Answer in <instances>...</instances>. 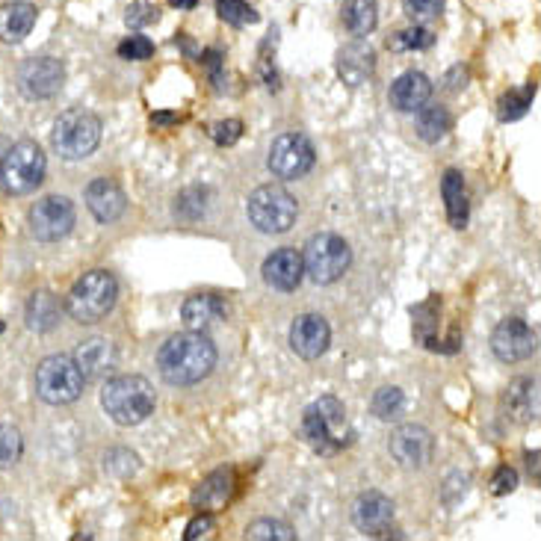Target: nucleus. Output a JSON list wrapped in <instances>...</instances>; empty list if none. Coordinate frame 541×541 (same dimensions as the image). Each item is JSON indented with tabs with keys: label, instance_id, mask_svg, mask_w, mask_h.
I'll use <instances>...</instances> for the list:
<instances>
[{
	"label": "nucleus",
	"instance_id": "obj_4",
	"mask_svg": "<svg viewBox=\"0 0 541 541\" xmlns=\"http://www.w3.org/2000/svg\"><path fill=\"white\" fill-rule=\"evenodd\" d=\"M302 432L317 453L335 456L349 444V435H352L343 403L338 397H320L317 403H311L302 414Z\"/></svg>",
	"mask_w": 541,
	"mask_h": 541
},
{
	"label": "nucleus",
	"instance_id": "obj_35",
	"mask_svg": "<svg viewBox=\"0 0 541 541\" xmlns=\"http://www.w3.org/2000/svg\"><path fill=\"white\" fill-rule=\"evenodd\" d=\"M246 539L252 541H293L296 533L281 524V521H255L249 530H246Z\"/></svg>",
	"mask_w": 541,
	"mask_h": 541
},
{
	"label": "nucleus",
	"instance_id": "obj_8",
	"mask_svg": "<svg viewBox=\"0 0 541 541\" xmlns=\"http://www.w3.org/2000/svg\"><path fill=\"white\" fill-rule=\"evenodd\" d=\"M51 142L57 148L60 157L66 160H83L89 157L98 142H101V119L92 116L89 110H66L57 122H54V134Z\"/></svg>",
	"mask_w": 541,
	"mask_h": 541
},
{
	"label": "nucleus",
	"instance_id": "obj_12",
	"mask_svg": "<svg viewBox=\"0 0 541 541\" xmlns=\"http://www.w3.org/2000/svg\"><path fill=\"white\" fill-rule=\"evenodd\" d=\"M66 83V66L57 57H33L18 68V89L30 101L54 98Z\"/></svg>",
	"mask_w": 541,
	"mask_h": 541
},
{
	"label": "nucleus",
	"instance_id": "obj_30",
	"mask_svg": "<svg viewBox=\"0 0 541 541\" xmlns=\"http://www.w3.org/2000/svg\"><path fill=\"white\" fill-rule=\"evenodd\" d=\"M533 98H536V83H527V86H521V89H509V92L503 95V101H500V119H503V122L521 119V116L530 110Z\"/></svg>",
	"mask_w": 541,
	"mask_h": 541
},
{
	"label": "nucleus",
	"instance_id": "obj_14",
	"mask_svg": "<svg viewBox=\"0 0 541 541\" xmlns=\"http://www.w3.org/2000/svg\"><path fill=\"white\" fill-rule=\"evenodd\" d=\"M432 453H435V438L423 426L408 423L391 435V456L403 468H426L432 462Z\"/></svg>",
	"mask_w": 541,
	"mask_h": 541
},
{
	"label": "nucleus",
	"instance_id": "obj_21",
	"mask_svg": "<svg viewBox=\"0 0 541 541\" xmlns=\"http://www.w3.org/2000/svg\"><path fill=\"white\" fill-rule=\"evenodd\" d=\"M432 98V83L426 74L420 71H406L394 80L391 86V104L400 110V113H417L420 107H426Z\"/></svg>",
	"mask_w": 541,
	"mask_h": 541
},
{
	"label": "nucleus",
	"instance_id": "obj_24",
	"mask_svg": "<svg viewBox=\"0 0 541 541\" xmlns=\"http://www.w3.org/2000/svg\"><path fill=\"white\" fill-rule=\"evenodd\" d=\"M234 491V474L228 468H219L210 476H204L202 485L193 491V506L202 512H219Z\"/></svg>",
	"mask_w": 541,
	"mask_h": 541
},
{
	"label": "nucleus",
	"instance_id": "obj_31",
	"mask_svg": "<svg viewBox=\"0 0 541 541\" xmlns=\"http://www.w3.org/2000/svg\"><path fill=\"white\" fill-rule=\"evenodd\" d=\"M432 45H435L432 30H426V27H420V24H414V27H408V30H400L394 39H388V48H391V51H426V48H432Z\"/></svg>",
	"mask_w": 541,
	"mask_h": 541
},
{
	"label": "nucleus",
	"instance_id": "obj_6",
	"mask_svg": "<svg viewBox=\"0 0 541 541\" xmlns=\"http://www.w3.org/2000/svg\"><path fill=\"white\" fill-rule=\"evenodd\" d=\"M86 376L68 355H51L36 367V394L48 406H68L83 394Z\"/></svg>",
	"mask_w": 541,
	"mask_h": 541
},
{
	"label": "nucleus",
	"instance_id": "obj_45",
	"mask_svg": "<svg viewBox=\"0 0 541 541\" xmlns=\"http://www.w3.org/2000/svg\"><path fill=\"white\" fill-rule=\"evenodd\" d=\"M0 332H3V326H0Z\"/></svg>",
	"mask_w": 541,
	"mask_h": 541
},
{
	"label": "nucleus",
	"instance_id": "obj_43",
	"mask_svg": "<svg viewBox=\"0 0 541 541\" xmlns=\"http://www.w3.org/2000/svg\"><path fill=\"white\" fill-rule=\"evenodd\" d=\"M154 122H157V125H172V122H178V116H169V113H157V116H154Z\"/></svg>",
	"mask_w": 541,
	"mask_h": 541
},
{
	"label": "nucleus",
	"instance_id": "obj_20",
	"mask_svg": "<svg viewBox=\"0 0 541 541\" xmlns=\"http://www.w3.org/2000/svg\"><path fill=\"white\" fill-rule=\"evenodd\" d=\"M39 9L27 0H12L0 6V42L6 45H18L30 36V30L36 27Z\"/></svg>",
	"mask_w": 541,
	"mask_h": 541
},
{
	"label": "nucleus",
	"instance_id": "obj_25",
	"mask_svg": "<svg viewBox=\"0 0 541 541\" xmlns=\"http://www.w3.org/2000/svg\"><path fill=\"white\" fill-rule=\"evenodd\" d=\"M63 317V305L51 290H39L27 302V329L30 332H51Z\"/></svg>",
	"mask_w": 541,
	"mask_h": 541
},
{
	"label": "nucleus",
	"instance_id": "obj_42",
	"mask_svg": "<svg viewBox=\"0 0 541 541\" xmlns=\"http://www.w3.org/2000/svg\"><path fill=\"white\" fill-rule=\"evenodd\" d=\"M210 530H213V518H210V515H199V518H193V521H190V527H187L184 539H187V541L204 539V536H207Z\"/></svg>",
	"mask_w": 541,
	"mask_h": 541
},
{
	"label": "nucleus",
	"instance_id": "obj_22",
	"mask_svg": "<svg viewBox=\"0 0 541 541\" xmlns=\"http://www.w3.org/2000/svg\"><path fill=\"white\" fill-rule=\"evenodd\" d=\"M74 364L80 367V373L86 379H98V376H107L116 364V349L107 338H89L83 340L77 349H74Z\"/></svg>",
	"mask_w": 541,
	"mask_h": 541
},
{
	"label": "nucleus",
	"instance_id": "obj_19",
	"mask_svg": "<svg viewBox=\"0 0 541 541\" xmlns=\"http://www.w3.org/2000/svg\"><path fill=\"white\" fill-rule=\"evenodd\" d=\"M376 71V51L364 42H352L338 51V74L340 80L352 89L364 86Z\"/></svg>",
	"mask_w": 541,
	"mask_h": 541
},
{
	"label": "nucleus",
	"instance_id": "obj_33",
	"mask_svg": "<svg viewBox=\"0 0 541 541\" xmlns=\"http://www.w3.org/2000/svg\"><path fill=\"white\" fill-rule=\"evenodd\" d=\"M216 12L225 24H234V27H246L258 21V12L246 0H216Z\"/></svg>",
	"mask_w": 541,
	"mask_h": 541
},
{
	"label": "nucleus",
	"instance_id": "obj_44",
	"mask_svg": "<svg viewBox=\"0 0 541 541\" xmlns=\"http://www.w3.org/2000/svg\"><path fill=\"white\" fill-rule=\"evenodd\" d=\"M169 3H172L175 9H193V6H196L199 0H169Z\"/></svg>",
	"mask_w": 541,
	"mask_h": 541
},
{
	"label": "nucleus",
	"instance_id": "obj_16",
	"mask_svg": "<svg viewBox=\"0 0 541 541\" xmlns=\"http://www.w3.org/2000/svg\"><path fill=\"white\" fill-rule=\"evenodd\" d=\"M352 521L364 536H385L394 524V503L379 494V491H367L358 497L355 509H352Z\"/></svg>",
	"mask_w": 541,
	"mask_h": 541
},
{
	"label": "nucleus",
	"instance_id": "obj_13",
	"mask_svg": "<svg viewBox=\"0 0 541 541\" xmlns=\"http://www.w3.org/2000/svg\"><path fill=\"white\" fill-rule=\"evenodd\" d=\"M536 346H539V343H536V332H533L524 320H518V317L503 320V323L494 329V335H491L494 355H497L500 361H506V364L530 358V355L536 352Z\"/></svg>",
	"mask_w": 541,
	"mask_h": 541
},
{
	"label": "nucleus",
	"instance_id": "obj_1",
	"mask_svg": "<svg viewBox=\"0 0 541 541\" xmlns=\"http://www.w3.org/2000/svg\"><path fill=\"white\" fill-rule=\"evenodd\" d=\"M216 367V346L204 338V332L172 335L157 352V370L169 385L187 388L207 379Z\"/></svg>",
	"mask_w": 541,
	"mask_h": 541
},
{
	"label": "nucleus",
	"instance_id": "obj_29",
	"mask_svg": "<svg viewBox=\"0 0 541 541\" xmlns=\"http://www.w3.org/2000/svg\"><path fill=\"white\" fill-rule=\"evenodd\" d=\"M420 116H417V136L423 139V142H438V139H444L447 131L453 128V116H450V110L447 107H420L417 110Z\"/></svg>",
	"mask_w": 541,
	"mask_h": 541
},
{
	"label": "nucleus",
	"instance_id": "obj_3",
	"mask_svg": "<svg viewBox=\"0 0 541 541\" xmlns=\"http://www.w3.org/2000/svg\"><path fill=\"white\" fill-rule=\"evenodd\" d=\"M116 299H119L116 278L107 270H92L74 281L66 308L74 323L92 326V323H101L113 311Z\"/></svg>",
	"mask_w": 541,
	"mask_h": 541
},
{
	"label": "nucleus",
	"instance_id": "obj_23",
	"mask_svg": "<svg viewBox=\"0 0 541 541\" xmlns=\"http://www.w3.org/2000/svg\"><path fill=\"white\" fill-rule=\"evenodd\" d=\"M181 320L190 332H207L210 326L225 320V302L219 296H210V293L190 296L181 308Z\"/></svg>",
	"mask_w": 541,
	"mask_h": 541
},
{
	"label": "nucleus",
	"instance_id": "obj_28",
	"mask_svg": "<svg viewBox=\"0 0 541 541\" xmlns=\"http://www.w3.org/2000/svg\"><path fill=\"white\" fill-rule=\"evenodd\" d=\"M340 21L352 36H367L379 24V6L376 0H346L340 9Z\"/></svg>",
	"mask_w": 541,
	"mask_h": 541
},
{
	"label": "nucleus",
	"instance_id": "obj_15",
	"mask_svg": "<svg viewBox=\"0 0 541 541\" xmlns=\"http://www.w3.org/2000/svg\"><path fill=\"white\" fill-rule=\"evenodd\" d=\"M329 343H332V329L320 314H302L290 326V346L305 361L320 358L329 349Z\"/></svg>",
	"mask_w": 541,
	"mask_h": 541
},
{
	"label": "nucleus",
	"instance_id": "obj_41",
	"mask_svg": "<svg viewBox=\"0 0 541 541\" xmlns=\"http://www.w3.org/2000/svg\"><path fill=\"white\" fill-rule=\"evenodd\" d=\"M515 485H518V474L512 468H497V474L491 476V494H497V497L515 491Z\"/></svg>",
	"mask_w": 541,
	"mask_h": 541
},
{
	"label": "nucleus",
	"instance_id": "obj_37",
	"mask_svg": "<svg viewBox=\"0 0 541 541\" xmlns=\"http://www.w3.org/2000/svg\"><path fill=\"white\" fill-rule=\"evenodd\" d=\"M157 18H160V9L154 3H148V0H136L125 12V24L134 27V30H142L148 24H157Z\"/></svg>",
	"mask_w": 541,
	"mask_h": 541
},
{
	"label": "nucleus",
	"instance_id": "obj_40",
	"mask_svg": "<svg viewBox=\"0 0 541 541\" xmlns=\"http://www.w3.org/2000/svg\"><path fill=\"white\" fill-rule=\"evenodd\" d=\"M210 134L216 139V145H234L243 136V122L240 119H225V122L213 125Z\"/></svg>",
	"mask_w": 541,
	"mask_h": 541
},
{
	"label": "nucleus",
	"instance_id": "obj_9",
	"mask_svg": "<svg viewBox=\"0 0 541 541\" xmlns=\"http://www.w3.org/2000/svg\"><path fill=\"white\" fill-rule=\"evenodd\" d=\"M302 264L314 284H335L352 264L349 243L338 234H317L308 240Z\"/></svg>",
	"mask_w": 541,
	"mask_h": 541
},
{
	"label": "nucleus",
	"instance_id": "obj_38",
	"mask_svg": "<svg viewBox=\"0 0 541 541\" xmlns=\"http://www.w3.org/2000/svg\"><path fill=\"white\" fill-rule=\"evenodd\" d=\"M154 54V42L148 36H128L122 45H119V57L122 60H131V63H142Z\"/></svg>",
	"mask_w": 541,
	"mask_h": 541
},
{
	"label": "nucleus",
	"instance_id": "obj_5",
	"mask_svg": "<svg viewBox=\"0 0 541 541\" xmlns=\"http://www.w3.org/2000/svg\"><path fill=\"white\" fill-rule=\"evenodd\" d=\"M45 169H48V160L36 142L30 139L15 142L0 157V187L9 196H27L39 190V184L45 181Z\"/></svg>",
	"mask_w": 541,
	"mask_h": 541
},
{
	"label": "nucleus",
	"instance_id": "obj_2",
	"mask_svg": "<svg viewBox=\"0 0 541 541\" xmlns=\"http://www.w3.org/2000/svg\"><path fill=\"white\" fill-rule=\"evenodd\" d=\"M101 406L119 423V426H136L154 414L157 397L148 379L142 376H116L101 391Z\"/></svg>",
	"mask_w": 541,
	"mask_h": 541
},
{
	"label": "nucleus",
	"instance_id": "obj_36",
	"mask_svg": "<svg viewBox=\"0 0 541 541\" xmlns=\"http://www.w3.org/2000/svg\"><path fill=\"white\" fill-rule=\"evenodd\" d=\"M204 190L199 187H193V190H184L178 199H175V216H181V219H187V222H193V219H199L204 216Z\"/></svg>",
	"mask_w": 541,
	"mask_h": 541
},
{
	"label": "nucleus",
	"instance_id": "obj_39",
	"mask_svg": "<svg viewBox=\"0 0 541 541\" xmlns=\"http://www.w3.org/2000/svg\"><path fill=\"white\" fill-rule=\"evenodd\" d=\"M444 9V0H403V12H406L411 21H432L438 18Z\"/></svg>",
	"mask_w": 541,
	"mask_h": 541
},
{
	"label": "nucleus",
	"instance_id": "obj_10",
	"mask_svg": "<svg viewBox=\"0 0 541 541\" xmlns=\"http://www.w3.org/2000/svg\"><path fill=\"white\" fill-rule=\"evenodd\" d=\"M270 172L275 178L296 181L314 166V145L302 134H281L270 148Z\"/></svg>",
	"mask_w": 541,
	"mask_h": 541
},
{
	"label": "nucleus",
	"instance_id": "obj_27",
	"mask_svg": "<svg viewBox=\"0 0 541 541\" xmlns=\"http://www.w3.org/2000/svg\"><path fill=\"white\" fill-rule=\"evenodd\" d=\"M441 196L447 204V219L453 228H465L468 225V193H465V181L462 172L447 169L441 178Z\"/></svg>",
	"mask_w": 541,
	"mask_h": 541
},
{
	"label": "nucleus",
	"instance_id": "obj_17",
	"mask_svg": "<svg viewBox=\"0 0 541 541\" xmlns=\"http://www.w3.org/2000/svg\"><path fill=\"white\" fill-rule=\"evenodd\" d=\"M305 278V264H302V255L290 246L284 249H275L270 258L264 261V281L281 290V293H290L302 284Z\"/></svg>",
	"mask_w": 541,
	"mask_h": 541
},
{
	"label": "nucleus",
	"instance_id": "obj_34",
	"mask_svg": "<svg viewBox=\"0 0 541 541\" xmlns=\"http://www.w3.org/2000/svg\"><path fill=\"white\" fill-rule=\"evenodd\" d=\"M21 453H24L21 432H18L15 426L0 423V468H12V465H18Z\"/></svg>",
	"mask_w": 541,
	"mask_h": 541
},
{
	"label": "nucleus",
	"instance_id": "obj_32",
	"mask_svg": "<svg viewBox=\"0 0 541 541\" xmlns=\"http://www.w3.org/2000/svg\"><path fill=\"white\" fill-rule=\"evenodd\" d=\"M403 408H406V397H403V391L394 388V385L379 388L376 397H373V414H376L379 420H397V417L403 414Z\"/></svg>",
	"mask_w": 541,
	"mask_h": 541
},
{
	"label": "nucleus",
	"instance_id": "obj_11",
	"mask_svg": "<svg viewBox=\"0 0 541 541\" xmlns=\"http://www.w3.org/2000/svg\"><path fill=\"white\" fill-rule=\"evenodd\" d=\"M74 219H77L74 204L68 202L66 196H45L30 210V231L42 243H57L71 234Z\"/></svg>",
	"mask_w": 541,
	"mask_h": 541
},
{
	"label": "nucleus",
	"instance_id": "obj_26",
	"mask_svg": "<svg viewBox=\"0 0 541 541\" xmlns=\"http://www.w3.org/2000/svg\"><path fill=\"white\" fill-rule=\"evenodd\" d=\"M506 411L521 423H530L539 417V385H536V379H518L509 385Z\"/></svg>",
	"mask_w": 541,
	"mask_h": 541
},
{
	"label": "nucleus",
	"instance_id": "obj_18",
	"mask_svg": "<svg viewBox=\"0 0 541 541\" xmlns=\"http://www.w3.org/2000/svg\"><path fill=\"white\" fill-rule=\"evenodd\" d=\"M86 207L92 210V216L98 222H116L125 213L128 199H125L122 187L113 178H95L86 187Z\"/></svg>",
	"mask_w": 541,
	"mask_h": 541
},
{
	"label": "nucleus",
	"instance_id": "obj_7",
	"mask_svg": "<svg viewBox=\"0 0 541 541\" xmlns=\"http://www.w3.org/2000/svg\"><path fill=\"white\" fill-rule=\"evenodd\" d=\"M246 213H249V222L261 234H284V231L293 228V222L299 216V204L284 187L267 184V187H258L249 196Z\"/></svg>",
	"mask_w": 541,
	"mask_h": 541
}]
</instances>
